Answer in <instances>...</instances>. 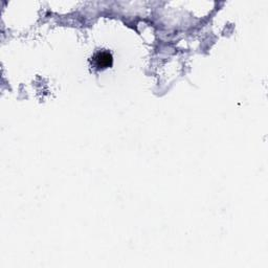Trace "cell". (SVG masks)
Here are the masks:
<instances>
[{
    "label": "cell",
    "mask_w": 268,
    "mask_h": 268,
    "mask_svg": "<svg viewBox=\"0 0 268 268\" xmlns=\"http://www.w3.org/2000/svg\"><path fill=\"white\" fill-rule=\"evenodd\" d=\"M91 62L93 66L97 69H105L108 67H111L113 59L111 54L107 51H101L94 54L92 57Z\"/></svg>",
    "instance_id": "obj_1"
}]
</instances>
